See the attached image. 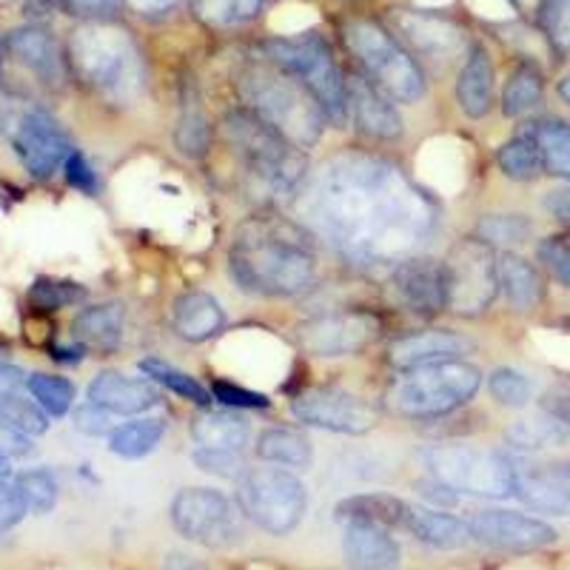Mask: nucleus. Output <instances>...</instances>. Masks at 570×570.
Returning <instances> with one entry per match:
<instances>
[{
  "label": "nucleus",
  "instance_id": "obj_3",
  "mask_svg": "<svg viewBox=\"0 0 570 570\" xmlns=\"http://www.w3.org/2000/svg\"><path fill=\"white\" fill-rule=\"evenodd\" d=\"M66 58L75 78L109 104L126 106L146 89L142 52L135 38L115 23H83L75 29Z\"/></svg>",
  "mask_w": 570,
  "mask_h": 570
},
{
  "label": "nucleus",
  "instance_id": "obj_34",
  "mask_svg": "<svg viewBox=\"0 0 570 570\" xmlns=\"http://www.w3.org/2000/svg\"><path fill=\"white\" fill-rule=\"evenodd\" d=\"M544 100V78L537 63L525 60L511 71L505 91H502V111L508 117H525L539 109Z\"/></svg>",
  "mask_w": 570,
  "mask_h": 570
},
{
  "label": "nucleus",
  "instance_id": "obj_11",
  "mask_svg": "<svg viewBox=\"0 0 570 570\" xmlns=\"http://www.w3.org/2000/svg\"><path fill=\"white\" fill-rule=\"evenodd\" d=\"M237 502L212 488H186L171 499V525L188 542L203 548H234L243 539Z\"/></svg>",
  "mask_w": 570,
  "mask_h": 570
},
{
  "label": "nucleus",
  "instance_id": "obj_47",
  "mask_svg": "<svg viewBox=\"0 0 570 570\" xmlns=\"http://www.w3.org/2000/svg\"><path fill=\"white\" fill-rule=\"evenodd\" d=\"M86 297V288L69 279H38L29 292V303L40 312H58L66 305H75Z\"/></svg>",
  "mask_w": 570,
  "mask_h": 570
},
{
  "label": "nucleus",
  "instance_id": "obj_30",
  "mask_svg": "<svg viewBox=\"0 0 570 570\" xmlns=\"http://www.w3.org/2000/svg\"><path fill=\"white\" fill-rule=\"evenodd\" d=\"M497 272H499V288L505 292L508 303L513 308H537L542 303V277H539L537 268L528 263L525 257H519V254H502L497 259Z\"/></svg>",
  "mask_w": 570,
  "mask_h": 570
},
{
  "label": "nucleus",
  "instance_id": "obj_45",
  "mask_svg": "<svg viewBox=\"0 0 570 570\" xmlns=\"http://www.w3.org/2000/svg\"><path fill=\"white\" fill-rule=\"evenodd\" d=\"M175 146L180 149V155L191 157V160L206 157L208 146H212V126H208V117L200 109L183 111L175 131Z\"/></svg>",
  "mask_w": 570,
  "mask_h": 570
},
{
  "label": "nucleus",
  "instance_id": "obj_62",
  "mask_svg": "<svg viewBox=\"0 0 570 570\" xmlns=\"http://www.w3.org/2000/svg\"><path fill=\"white\" fill-rule=\"evenodd\" d=\"M9 473H12V468H9V460H7V456H0V480H7Z\"/></svg>",
  "mask_w": 570,
  "mask_h": 570
},
{
  "label": "nucleus",
  "instance_id": "obj_38",
  "mask_svg": "<svg viewBox=\"0 0 570 570\" xmlns=\"http://www.w3.org/2000/svg\"><path fill=\"white\" fill-rule=\"evenodd\" d=\"M191 9L206 27L232 29L257 18L263 0H191Z\"/></svg>",
  "mask_w": 570,
  "mask_h": 570
},
{
  "label": "nucleus",
  "instance_id": "obj_54",
  "mask_svg": "<svg viewBox=\"0 0 570 570\" xmlns=\"http://www.w3.org/2000/svg\"><path fill=\"white\" fill-rule=\"evenodd\" d=\"M66 180L71 183L75 188H80V191H86V195H95L98 191V175H95V169L89 166V160H86L80 151H75V155L66 160Z\"/></svg>",
  "mask_w": 570,
  "mask_h": 570
},
{
  "label": "nucleus",
  "instance_id": "obj_53",
  "mask_svg": "<svg viewBox=\"0 0 570 570\" xmlns=\"http://www.w3.org/2000/svg\"><path fill=\"white\" fill-rule=\"evenodd\" d=\"M120 3L124 0H63V9L89 23H109V18L120 12Z\"/></svg>",
  "mask_w": 570,
  "mask_h": 570
},
{
  "label": "nucleus",
  "instance_id": "obj_9",
  "mask_svg": "<svg viewBox=\"0 0 570 570\" xmlns=\"http://www.w3.org/2000/svg\"><path fill=\"white\" fill-rule=\"evenodd\" d=\"M434 480L456 493L485 499L517 497L519 468L502 451L471 445H436L425 454Z\"/></svg>",
  "mask_w": 570,
  "mask_h": 570
},
{
  "label": "nucleus",
  "instance_id": "obj_22",
  "mask_svg": "<svg viewBox=\"0 0 570 570\" xmlns=\"http://www.w3.org/2000/svg\"><path fill=\"white\" fill-rule=\"evenodd\" d=\"M517 497L531 511L570 517V460L539 465L533 471H519Z\"/></svg>",
  "mask_w": 570,
  "mask_h": 570
},
{
  "label": "nucleus",
  "instance_id": "obj_33",
  "mask_svg": "<svg viewBox=\"0 0 570 570\" xmlns=\"http://www.w3.org/2000/svg\"><path fill=\"white\" fill-rule=\"evenodd\" d=\"M254 451H257L259 460L285 468H308L314 460V448L308 436L292 431V428H268V431H263L257 436Z\"/></svg>",
  "mask_w": 570,
  "mask_h": 570
},
{
  "label": "nucleus",
  "instance_id": "obj_10",
  "mask_svg": "<svg viewBox=\"0 0 570 570\" xmlns=\"http://www.w3.org/2000/svg\"><path fill=\"white\" fill-rule=\"evenodd\" d=\"M237 508L259 531L285 537L303 522L308 493L294 473L283 468H257L237 482Z\"/></svg>",
  "mask_w": 570,
  "mask_h": 570
},
{
  "label": "nucleus",
  "instance_id": "obj_32",
  "mask_svg": "<svg viewBox=\"0 0 570 570\" xmlns=\"http://www.w3.org/2000/svg\"><path fill=\"white\" fill-rule=\"evenodd\" d=\"M525 131L537 140L544 171L570 183V126L559 117H542L528 124Z\"/></svg>",
  "mask_w": 570,
  "mask_h": 570
},
{
  "label": "nucleus",
  "instance_id": "obj_20",
  "mask_svg": "<svg viewBox=\"0 0 570 570\" xmlns=\"http://www.w3.org/2000/svg\"><path fill=\"white\" fill-rule=\"evenodd\" d=\"M7 52L23 69L38 75V80L49 86H60L66 78V60L60 55L58 40L43 27H20L7 35Z\"/></svg>",
  "mask_w": 570,
  "mask_h": 570
},
{
  "label": "nucleus",
  "instance_id": "obj_60",
  "mask_svg": "<svg viewBox=\"0 0 570 570\" xmlns=\"http://www.w3.org/2000/svg\"><path fill=\"white\" fill-rule=\"evenodd\" d=\"M163 570H208L200 559L186 557V553H169L166 562H163Z\"/></svg>",
  "mask_w": 570,
  "mask_h": 570
},
{
  "label": "nucleus",
  "instance_id": "obj_48",
  "mask_svg": "<svg viewBox=\"0 0 570 570\" xmlns=\"http://www.w3.org/2000/svg\"><path fill=\"white\" fill-rule=\"evenodd\" d=\"M195 465L200 468V471L214 473V476L237 482L248 473L246 460H243V454H237V451H206V448H197Z\"/></svg>",
  "mask_w": 570,
  "mask_h": 570
},
{
  "label": "nucleus",
  "instance_id": "obj_31",
  "mask_svg": "<svg viewBox=\"0 0 570 570\" xmlns=\"http://www.w3.org/2000/svg\"><path fill=\"white\" fill-rule=\"evenodd\" d=\"M191 436H195L197 448H206V451H237V454H243L248 440H252V428L237 414L208 411L195 420Z\"/></svg>",
  "mask_w": 570,
  "mask_h": 570
},
{
  "label": "nucleus",
  "instance_id": "obj_15",
  "mask_svg": "<svg viewBox=\"0 0 570 570\" xmlns=\"http://www.w3.org/2000/svg\"><path fill=\"white\" fill-rule=\"evenodd\" d=\"M376 334V317L365 312H340L305 320L297 331V343L312 356H351L374 343Z\"/></svg>",
  "mask_w": 570,
  "mask_h": 570
},
{
  "label": "nucleus",
  "instance_id": "obj_17",
  "mask_svg": "<svg viewBox=\"0 0 570 570\" xmlns=\"http://www.w3.org/2000/svg\"><path fill=\"white\" fill-rule=\"evenodd\" d=\"M14 151L29 175L38 180H49L75 155V146L52 115L35 109L23 115L18 131H14Z\"/></svg>",
  "mask_w": 570,
  "mask_h": 570
},
{
  "label": "nucleus",
  "instance_id": "obj_49",
  "mask_svg": "<svg viewBox=\"0 0 570 570\" xmlns=\"http://www.w3.org/2000/svg\"><path fill=\"white\" fill-rule=\"evenodd\" d=\"M539 259L564 288H570V234H557L539 243Z\"/></svg>",
  "mask_w": 570,
  "mask_h": 570
},
{
  "label": "nucleus",
  "instance_id": "obj_56",
  "mask_svg": "<svg viewBox=\"0 0 570 570\" xmlns=\"http://www.w3.org/2000/svg\"><path fill=\"white\" fill-rule=\"evenodd\" d=\"M542 409L544 414L559 420L562 425L570 428V389H557V391H548L542 396Z\"/></svg>",
  "mask_w": 570,
  "mask_h": 570
},
{
  "label": "nucleus",
  "instance_id": "obj_50",
  "mask_svg": "<svg viewBox=\"0 0 570 570\" xmlns=\"http://www.w3.org/2000/svg\"><path fill=\"white\" fill-rule=\"evenodd\" d=\"M212 394L214 400L228 405V409H268L266 394H257V391H248L243 389V385L226 383V380H217V383L212 385Z\"/></svg>",
  "mask_w": 570,
  "mask_h": 570
},
{
  "label": "nucleus",
  "instance_id": "obj_24",
  "mask_svg": "<svg viewBox=\"0 0 570 570\" xmlns=\"http://www.w3.org/2000/svg\"><path fill=\"white\" fill-rule=\"evenodd\" d=\"M89 402H95V405H100V409L115 416H129L155 409L160 402V394H157L149 380H135V376L106 371V374L91 380Z\"/></svg>",
  "mask_w": 570,
  "mask_h": 570
},
{
  "label": "nucleus",
  "instance_id": "obj_40",
  "mask_svg": "<svg viewBox=\"0 0 570 570\" xmlns=\"http://www.w3.org/2000/svg\"><path fill=\"white\" fill-rule=\"evenodd\" d=\"M533 232V223L522 214H488L476 226V237L488 246H519Z\"/></svg>",
  "mask_w": 570,
  "mask_h": 570
},
{
  "label": "nucleus",
  "instance_id": "obj_29",
  "mask_svg": "<svg viewBox=\"0 0 570 570\" xmlns=\"http://www.w3.org/2000/svg\"><path fill=\"white\" fill-rule=\"evenodd\" d=\"M126 325V308L124 303H100L83 308L75 317V337L89 348L98 351H115L124 340Z\"/></svg>",
  "mask_w": 570,
  "mask_h": 570
},
{
  "label": "nucleus",
  "instance_id": "obj_2",
  "mask_svg": "<svg viewBox=\"0 0 570 570\" xmlns=\"http://www.w3.org/2000/svg\"><path fill=\"white\" fill-rule=\"evenodd\" d=\"M228 272L243 292L259 297H294L317 279L314 234L288 217H248L232 240Z\"/></svg>",
  "mask_w": 570,
  "mask_h": 570
},
{
  "label": "nucleus",
  "instance_id": "obj_42",
  "mask_svg": "<svg viewBox=\"0 0 570 570\" xmlns=\"http://www.w3.org/2000/svg\"><path fill=\"white\" fill-rule=\"evenodd\" d=\"M29 394L35 396L40 409L49 416H63L75 405V385L66 376L55 374H32L27 383Z\"/></svg>",
  "mask_w": 570,
  "mask_h": 570
},
{
  "label": "nucleus",
  "instance_id": "obj_35",
  "mask_svg": "<svg viewBox=\"0 0 570 570\" xmlns=\"http://www.w3.org/2000/svg\"><path fill=\"white\" fill-rule=\"evenodd\" d=\"M163 436H166V420L146 416V420H135L115 428L109 436V451L124 456V460H142L160 445Z\"/></svg>",
  "mask_w": 570,
  "mask_h": 570
},
{
  "label": "nucleus",
  "instance_id": "obj_57",
  "mask_svg": "<svg viewBox=\"0 0 570 570\" xmlns=\"http://www.w3.org/2000/svg\"><path fill=\"white\" fill-rule=\"evenodd\" d=\"M544 208H548V214H551L553 220H559L562 226L570 228V186L551 188V191L544 195Z\"/></svg>",
  "mask_w": 570,
  "mask_h": 570
},
{
  "label": "nucleus",
  "instance_id": "obj_21",
  "mask_svg": "<svg viewBox=\"0 0 570 570\" xmlns=\"http://www.w3.org/2000/svg\"><path fill=\"white\" fill-rule=\"evenodd\" d=\"M476 345L465 334L456 331H422V334H409L391 345V365L396 371H409L425 363H440V360H462L473 354Z\"/></svg>",
  "mask_w": 570,
  "mask_h": 570
},
{
  "label": "nucleus",
  "instance_id": "obj_1",
  "mask_svg": "<svg viewBox=\"0 0 570 570\" xmlns=\"http://www.w3.org/2000/svg\"><path fill=\"white\" fill-rule=\"evenodd\" d=\"M299 214L334 248L363 263H400L436 232V203L394 163L345 151L314 171Z\"/></svg>",
  "mask_w": 570,
  "mask_h": 570
},
{
  "label": "nucleus",
  "instance_id": "obj_51",
  "mask_svg": "<svg viewBox=\"0 0 570 570\" xmlns=\"http://www.w3.org/2000/svg\"><path fill=\"white\" fill-rule=\"evenodd\" d=\"M111 416L115 414H109V411L95 405V402H86V405H80V409L75 411L71 425L78 428L80 434L86 436H104L115 431V420H111Z\"/></svg>",
  "mask_w": 570,
  "mask_h": 570
},
{
  "label": "nucleus",
  "instance_id": "obj_7",
  "mask_svg": "<svg viewBox=\"0 0 570 570\" xmlns=\"http://www.w3.org/2000/svg\"><path fill=\"white\" fill-rule=\"evenodd\" d=\"M345 46L363 66V75L400 104H416L425 95L422 69L405 46L376 20H351L343 29Z\"/></svg>",
  "mask_w": 570,
  "mask_h": 570
},
{
  "label": "nucleus",
  "instance_id": "obj_16",
  "mask_svg": "<svg viewBox=\"0 0 570 570\" xmlns=\"http://www.w3.org/2000/svg\"><path fill=\"white\" fill-rule=\"evenodd\" d=\"M471 525L473 542L493 548V551H511V553H531L539 548L557 542L559 533L548 522L519 511H480L468 519Z\"/></svg>",
  "mask_w": 570,
  "mask_h": 570
},
{
  "label": "nucleus",
  "instance_id": "obj_25",
  "mask_svg": "<svg viewBox=\"0 0 570 570\" xmlns=\"http://www.w3.org/2000/svg\"><path fill=\"white\" fill-rule=\"evenodd\" d=\"M345 562L356 570H394L400 568L402 551L391 531L371 525H345Z\"/></svg>",
  "mask_w": 570,
  "mask_h": 570
},
{
  "label": "nucleus",
  "instance_id": "obj_23",
  "mask_svg": "<svg viewBox=\"0 0 570 570\" xmlns=\"http://www.w3.org/2000/svg\"><path fill=\"white\" fill-rule=\"evenodd\" d=\"M411 508L394 493H354L337 502L334 513L343 525H371L383 531H409Z\"/></svg>",
  "mask_w": 570,
  "mask_h": 570
},
{
  "label": "nucleus",
  "instance_id": "obj_6",
  "mask_svg": "<svg viewBox=\"0 0 570 570\" xmlns=\"http://www.w3.org/2000/svg\"><path fill=\"white\" fill-rule=\"evenodd\" d=\"M228 142L246 163L248 175L274 191V195H292L299 183H305V157L294 142L285 140L277 129L254 115L252 109H237L226 115Z\"/></svg>",
  "mask_w": 570,
  "mask_h": 570
},
{
  "label": "nucleus",
  "instance_id": "obj_13",
  "mask_svg": "<svg viewBox=\"0 0 570 570\" xmlns=\"http://www.w3.org/2000/svg\"><path fill=\"white\" fill-rule=\"evenodd\" d=\"M292 414L305 425L351 436L368 434L376 425V411L363 396L348 394V391L334 389V385L305 389L303 394L294 396Z\"/></svg>",
  "mask_w": 570,
  "mask_h": 570
},
{
  "label": "nucleus",
  "instance_id": "obj_52",
  "mask_svg": "<svg viewBox=\"0 0 570 570\" xmlns=\"http://www.w3.org/2000/svg\"><path fill=\"white\" fill-rule=\"evenodd\" d=\"M27 513V499L18 491V485H9L7 480H0V531L14 528Z\"/></svg>",
  "mask_w": 570,
  "mask_h": 570
},
{
  "label": "nucleus",
  "instance_id": "obj_63",
  "mask_svg": "<svg viewBox=\"0 0 570 570\" xmlns=\"http://www.w3.org/2000/svg\"><path fill=\"white\" fill-rule=\"evenodd\" d=\"M0 3H7V0H0Z\"/></svg>",
  "mask_w": 570,
  "mask_h": 570
},
{
  "label": "nucleus",
  "instance_id": "obj_8",
  "mask_svg": "<svg viewBox=\"0 0 570 570\" xmlns=\"http://www.w3.org/2000/svg\"><path fill=\"white\" fill-rule=\"evenodd\" d=\"M266 55L274 66L294 75L305 89L312 91L317 104L323 106L325 117L334 124H343L348 117L345 104V75L334 60L331 46L314 32L285 35L266 43Z\"/></svg>",
  "mask_w": 570,
  "mask_h": 570
},
{
  "label": "nucleus",
  "instance_id": "obj_46",
  "mask_svg": "<svg viewBox=\"0 0 570 570\" xmlns=\"http://www.w3.org/2000/svg\"><path fill=\"white\" fill-rule=\"evenodd\" d=\"M488 391L499 405L508 409H525L533 396V383L525 374H519L513 368H497L488 376Z\"/></svg>",
  "mask_w": 570,
  "mask_h": 570
},
{
  "label": "nucleus",
  "instance_id": "obj_43",
  "mask_svg": "<svg viewBox=\"0 0 570 570\" xmlns=\"http://www.w3.org/2000/svg\"><path fill=\"white\" fill-rule=\"evenodd\" d=\"M14 485H18V491L23 493V499H27L29 513L43 517V513H49L55 505H58V491H60L58 480H55V473L46 471V468L23 471L18 480H14Z\"/></svg>",
  "mask_w": 570,
  "mask_h": 570
},
{
  "label": "nucleus",
  "instance_id": "obj_44",
  "mask_svg": "<svg viewBox=\"0 0 570 570\" xmlns=\"http://www.w3.org/2000/svg\"><path fill=\"white\" fill-rule=\"evenodd\" d=\"M0 420H7L9 425H14L18 431L29 436H38L49 431V414L40 409L35 400H27L20 394H7L0 396Z\"/></svg>",
  "mask_w": 570,
  "mask_h": 570
},
{
  "label": "nucleus",
  "instance_id": "obj_4",
  "mask_svg": "<svg viewBox=\"0 0 570 570\" xmlns=\"http://www.w3.org/2000/svg\"><path fill=\"white\" fill-rule=\"evenodd\" d=\"M240 89L248 109L263 117L297 149L314 146L320 140L325 126L323 106L294 75L274 66L272 60L268 66H252L243 71Z\"/></svg>",
  "mask_w": 570,
  "mask_h": 570
},
{
  "label": "nucleus",
  "instance_id": "obj_27",
  "mask_svg": "<svg viewBox=\"0 0 570 570\" xmlns=\"http://www.w3.org/2000/svg\"><path fill=\"white\" fill-rule=\"evenodd\" d=\"M226 328L220 303L206 292H188L175 303V331L188 343H206Z\"/></svg>",
  "mask_w": 570,
  "mask_h": 570
},
{
  "label": "nucleus",
  "instance_id": "obj_12",
  "mask_svg": "<svg viewBox=\"0 0 570 570\" xmlns=\"http://www.w3.org/2000/svg\"><path fill=\"white\" fill-rule=\"evenodd\" d=\"M448 308L462 317H476L493 303L499 292L497 257L480 237L462 240L445 259Z\"/></svg>",
  "mask_w": 570,
  "mask_h": 570
},
{
  "label": "nucleus",
  "instance_id": "obj_14",
  "mask_svg": "<svg viewBox=\"0 0 570 570\" xmlns=\"http://www.w3.org/2000/svg\"><path fill=\"white\" fill-rule=\"evenodd\" d=\"M394 32L400 35V43L411 52V58L420 55L422 60L434 66L454 63L465 49V29L456 27L454 20L442 18L436 12H405L396 9L391 14Z\"/></svg>",
  "mask_w": 570,
  "mask_h": 570
},
{
  "label": "nucleus",
  "instance_id": "obj_55",
  "mask_svg": "<svg viewBox=\"0 0 570 570\" xmlns=\"http://www.w3.org/2000/svg\"><path fill=\"white\" fill-rule=\"evenodd\" d=\"M32 440L29 434L18 431L14 425H9L7 420H0V456H29L32 454Z\"/></svg>",
  "mask_w": 570,
  "mask_h": 570
},
{
  "label": "nucleus",
  "instance_id": "obj_26",
  "mask_svg": "<svg viewBox=\"0 0 570 570\" xmlns=\"http://www.w3.org/2000/svg\"><path fill=\"white\" fill-rule=\"evenodd\" d=\"M493 83H497V78H493L491 55L482 46H471L465 66L460 71V80H456L460 109L473 120L485 117L493 106Z\"/></svg>",
  "mask_w": 570,
  "mask_h": 570
},
{
  "label": "nucleus",
  "instance_id": "obj_5",
  "mask_svg": "<svg viewBox=\"0 0 570 570\" xmlns=\"http://www.w3.org/2000/svg\"><path fill=\"white\" fill-rule=\"evenodd\" d=\"M482 374L465 360H440L416 368L402 371V376L389 389V409L409 420H434L454 414L468 400L476 396Z\"/></svg>",
  "mask_w": 570,
  "mask_h": 570
},
{
  "label": "nucleus",
  "instance_id": "obj_19",
  "mask_svg": "<svg viewBox=\"0 0 570 570\" xmlns=\"http://www.w3.org/2000/svg\"><path fill=\"white\" fill-rule=\"evenodd\" d=\"M345 104L356 129L376 140H396L402 135V117L391 106L389 95L376 89L365 75H348L345 78Z\"/></svg>",
  "mask_w": 570,
  "mask_h": 570
},
{
  "label": "nucleus",
  "instance_id": "obj_28",
  "mask_svg": "<svg viewBox=\"0 0 570 570\" xmlns=\"http://www.w3.org/2000/svg\"><path fill=\"white\" fill-rule=\"evenodd\" d=\"M405 533L416 537L434 551H460L473 542L468 522L445 511H428V508H411L409 531Z\"/></svg>",
  "mask_w": 570,
  "mask_h": 570
},
{
  "label": "nucleus",
  "instance_id": "obj_64",
  "mask_svg": "<svg viewBox=\"0 0 570 570\" xmlns=\"http://www.w3.org/2000/svg\"><path fill=\"white\" fill-rule=\"evenodd\" d=\"M0 52H3V49H0Z\"/></svg>",
  "mask_w": 570,
  "mask_h": 570
},
{
  "label": "nucleus",
  "instance_id": "obj_41",
  "mask_svg": "<svg viewBox=\"0 0 570 570\" xmlns=\"http://www.w3.org/2000/svg\"><path fill=\"white\" fill-rule=\"evenodd\" d=\"M537 23L557 58H570V0H542Z\"/></svg>",
  "mask_w": 570,
  "mask_h": 570
},
{
  "label": "nucleus",
  "instance_id": "obj_18",
  "mask_svg": "<svg viewBox=\"0 0 570 570\" xmlns=\"http://www.w3.org/2000/svg\"><path fill=\"white\" fill-rule=\"evenodd\" d=\"M391 288L411 314L416 317H436L448 308V268L445 259L405 257L394 263Z\"/></svg>",
  "mask_w": 570,
  "mask_h": 570
},
{
  "label": "nucleus",
  "instance_id": "obj_36",
  "mask_svg": "<svg viewBox=\"0 0 570 570\" xmlns=\"http://www.w3.org/2000/svg\"><path fill=\"white\" fill-rule=\"evenodd\" d=\"M568 440V425H562L553 416H539V420H519L505 431V442L513 451L533 454L544 448H557Z\"/></svg>",
  "mask_w": 570,
  "mask_h": 570
},
{
  "label": "nucleus",
  "instance_id": "obj_61",
  "mask_svg": "<svg viewBox=\"0 0 570 570\" xmlns=\"http://www.w3.org/2000/svg\"><path fill=\"white\" fill-rule=\"evenodd\" d=\"M559 95H562L564 104H570V75H564V78L559 80Z\"/></svg>",
  "mask_w": 570,
  "mask_h": 570
},
{
  "label": "nucleus",
  "instance_id": "obj_37",
  "mask_svg": "<svg viewBox=\"0 0 570 570\" xmlns=\"http://www.w3.org/2000/svg\"><path fill=\"white\" fill-rule=\"evenodd\" d=\"M497 163L502 175L511 177L517 183H531L537 180L544 171L542 155H539V146L528 131L517 135L513 140H508L502 149L497 151Z\"/></svg>",
  "mask_w": 570,
  "mask_h": 570
},
{
  "label": "nucleus",
  "instance_id": "obj_39",
  "mask_svg": "<svg viewBox=\"0 0 570 570\" xmlns=\"http://www.w3.org/2000/svg\"><path fill=\"white\" fill-rule=\"evenodd\" d=\"M140 371L149 376V380H155L157 385L175 391V394L186 396V400L197 402V405H203V409H206V405H212V394H208V391L197 383L195 376H188L186 371L175 368L171 363H163V360L149 356V360H142L140 363Z\"/></svg>",
  "mask_w": 570,
  "mask_h": 570
},
{
  "label": "nucleus",
  "instance_id": "obj_59",
  "mask_svg": "<svg viewBox=\"0 0 570 570\" xmlns=\"http://www.w3.org/2000/svg\"><path fill=\"white\" fill-rule=\"evenodd\" d=\"M137 14H169L171 9H177L183 0H126Z\"/></svg>",
  "mask_w": 570,
  "mask_h": 570
},
{
  "label": "nucleus",
  "instance_id": "obj_58",
  "mask_svg": "<svg viewBox=\"0 0 570 570\" xmlns=\"http://www.w3.org/2000/svg\"><path fill=\"white\" fill-rule=\"evenodd\" d=\"M29 383V376L18 368V365H7L0 363V396L7 394H18L23 385Z\"/></svg>",
  "mask_w": 570,
  "mask_h": 570
}]
</instances>
